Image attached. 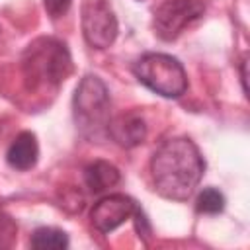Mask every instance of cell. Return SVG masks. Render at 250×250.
Listing matches in <instances>:
<instances>
[{"label":"cell","mask_w":250,"mask_h":250,"mask_svg":"<svg viewBox=\"0 0 250 250\" xmlns=\"http://www.w3.org/2000/svg\"><path fill=\"white\" fill-rule=\"evenodd\" d=\"M205 170V160L188 137L164 141L150 158L154 189L172 201H186L197 188Z\"/></svg>","instance_id":"obj_1"},{"label":"cell","mask_w":250,"mask_h":250,"mask_svg":"<svg viewBox=\"0 0 250 250\" xmlns=\"http://www.w3.org/2000/svg\"><path fill=\"white\" fill-rule=\"evenodd\" d=\"M72 72L66 45L55 37L31 41L21 55V74L29 92H55Z\"/></svg>","instance_id":"obj_2"},{"label":"cell","mask_w":250,"mask_h":250,"mask_svg":"<svg viewBox=\"0 0 250 250\" xmlns=\"http://www.w3.org/2000/svg\"><path fill=\"white\" fill-rule=\"evenodd\" d=\"M109 105L111 100L105 82L96 74H86L72 98L74 123L82 137L96 143L107 137Z\"/></svg>","instance_id":"obj_3"},{"label":"cell","mask_w":250,"mask_h":250,"mask_svg":"<svg viewBox=\"0 0 250 250\" xmlns=\"http://www.w3.org/2000/svg\"><path fill=\"white\" fill-rule=\"evenodd\" d=\"M133 72L141 84L162 98H180L188 90V76L178 59L164 53H146L137 59Z\"/></svg>","instance_id":"obj_4"},{"label":"cell","mask_w":250,"mask_h":250,"mask_svg":"<svg viewBox=\"0 0 250 250\" xmlns=\"http://www.w3.org/2000/svg\"><path fill=\"white\" fill-rule=\"evenodd\" d=\"M205 8L207 0H164L154 10V33L162 41H174L205 14Z\"/></svg>","instance_id":"obj_5"},{"label":"cell","mask_w":250,"mask_h":250,"mask_svg":"<svg viewBox=\"0 0 250 250\" xmlns=\"http://www.w3.org/2000/svg\"><path fill=\"white\" fill-rule=\"evenodd\" d=\"M82 33L90 47L107 49L117 37V18L105 0L82 4Z\"/></svg>","instance_id":"obj_6"},{"label":"cell","mask_w":250,"mask_h":250,"mask_svg":"<svg viewBox=\"0 0 250 250\" xmlns=\"http://www.w3.org/2000/svg\"><path fill=\"white\" fill-rule=\"evenodd\" d=\"M137 207L139 205L129 195L111 193V195L102 197L98 203H94L90 211V223L98 232L109 234L111 230L121 227L127 219H131Z\"/></svg>","instance_id":"obj_7"},{"label":"cell","mask_w":250,"mask_h":250,"mask_svg":"<svg viewBox=\"0 0 250 250\" xmlns=\"http://www.w3.org/2000/svg\"><path fill=\"white\" fill-rule=\"evenodd\" d=\"M107 137L123 148H135L146 139V123L137 111L119 113L107 123Z\"/></svg>","instance_id":"obj_8"},{"label":"cell","mask_w":250,"mask_h":250,"mask_svg":"<svg viewBox=\"0 0 250 250\" xmlns=\"http://www.w3.org/2000/svg\"><path fill=\"white\" fill-rule=\"evenodd\" d=\"M37 158H39V145H37V137L31 131H21L6 150L8 164L21 172L33 168L37 164Z\"/></svg>","instance_id":"obj_9"},{"label":"cell","mask_w":250,"mask_h":250,"mask_svg":"<svg viewBox=\"0 0 250 250\" xmlns=\"http://www.w3.org/2000/svg\"><path fill=\"white\" fill-rule=\"evenodd\" d=\"M121 180V174L117 166H113L107 160H96L84 168V184L92 193L107 191L109 188L117 186Z\"/></svg>","instance_id":"obj_10"},{"label":"cell","mask_w":250,"mask_h":250,"mask_svg":"<svg viewBox=\"0 0 250 250\" xmlns=\"http://www.w3.org/2000/svg\"><path fill=\"white\" fill-rule=\"evenodd\" d=\"M29 242L37 250H62L68 246V234L55 227H39Z\"/></svg>","instance_id":"obj_11"},{"label":"cell","mask_w":250,"mask_h":250,"mask_svg":"<svg viewBox=\"0 0 250 250\" xmlns=\"http://www.w3.org/2000/svg\"><path fill=\"white\" fill-rule=\"evenodd\" d=\"M195 209H197V213L217 215L225 209V195L215 188H205L199 191V195L195 199Z\"/></svg>","instance_id":"obj_12"},{"label":"cell","mask_w":250,"mask_h":250,"mask_svg":"<svg viewBox=\"0 0 250 250\" xmlns=\"http://www.w3.org/2000/svg\"><path fill=\"white\" fill-rule=\"evenodd\" d=\"M18 236V225L16 221L0 209V248H10Z\"/></svg>","instance_id":"obj_13"},{"label":"cell","mask_w":250,"mask_h":250,"mask_svg":"<svg viewBox=\"0 0 250 250\" xmlns=\"http://www.w3.org/2000/svg\"><path fill=\"white\" fill-rule=\"evenodd\" d=\"M72 0H43V6H45V12L51 16V18H61L68 12Z\"/></svg>","instance_id":"obj_14"},{"label":"cell","mask_w":250,"mask_h":250,"mask_svg":"<svg viewBox=\"0 0 250 250\" xmlns=\"http://www.w3.org/2000/svg\"><path fill=\"white\" fill-rule=\"evenodd\" d=\"M133 217H135V227H137L139 236L148 238V236H150V225H148V221H146V217H145L143 209H141V207H137V209H135V213H133Z\"/></svg>","instance_id":"obj_15"},{"label":"cell","mask_w":250,"mask_h":250,"mask_svg":"<svg viewBox=\"0 0 250 250\" xmlns=\"http://www.w3.org/2000/svg\"><path fill=\"white\" fill-rule=\"evenodd\" d=\"M246 66H248V55H244V57H242V61H240V82H242L244 96H248V84H246L248 74H246Z\"/></svg>","instance_id":"obj_16"}]
</instances>
